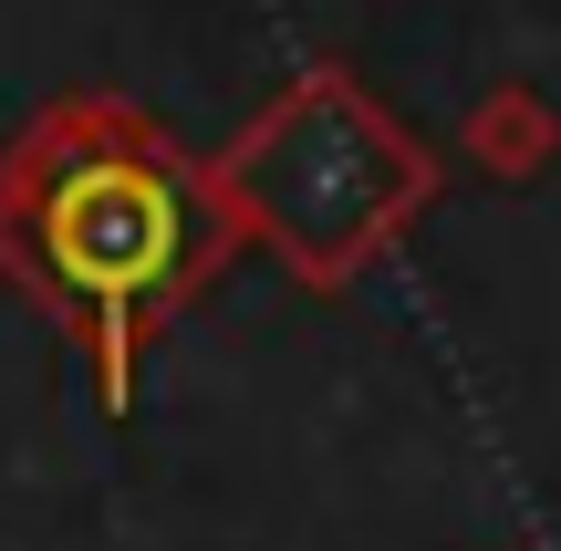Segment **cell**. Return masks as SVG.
<instances>
[{
	"label": "cell",
	"mask_w": 561,
	"mask_h": 551,
	"mask_svg": "<svg viewBox=\"0 0 561 551\" xmlns=\"http://www.w3.org/2000/svg\"><path fill=\"white\" fill-rule=\"evenodd\" d=\"M240 250L229 187L136 94H53L0 146V282L62 323L104 406H136L146 344Z\"/></svg>",
	"instance_id": "cell-1"
},
{
	"label": "cell",
	"mask_w": 561,
	"mask_h": 551,
	"mask_svg": "<svg viewBox=\"0 0 561 551\" xmlns=\"http://www.w3.org/2000/svg\"><path fill=\"white\" fill-rule=\"evenodd\" d=\"M208 167L229 187L240 240H261L301 291H354L447 187L437 146L354 62H301Z\"/></svg>",
	"instance_id": "cell-2"
},
{
	"label": "cell",
	"mask_w": 561,
	"mask_h": 551,
	"mask_svg": "<svg viewBox=\"0 0 561 551\" xmlns=\"http://www.w3.org/2000/svg\"><path fill=\"white\" fill-rule=\"evenodd\" d=\"M468 167L500 187H530L561 167V104L541 83H489L479 104H468Z\"/></svg>",
	"instance_id": "cell-3"
}]
</instances>
